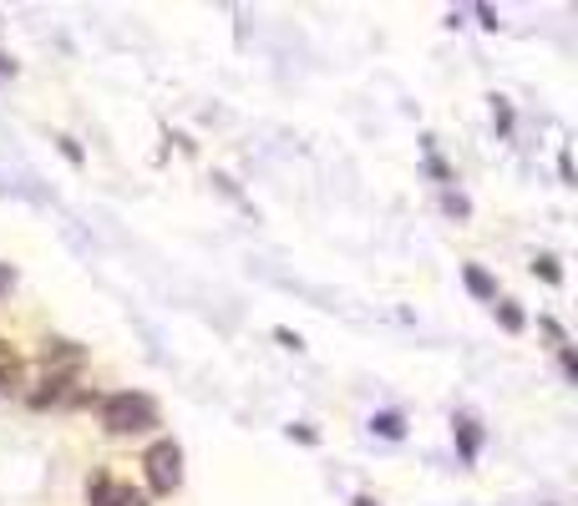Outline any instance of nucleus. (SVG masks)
Masks as SVG:
<instances>
[{"label":"nucleus","mask_w":578,"mask_h":506,"mask_svg":"<svg viewBox=\"0 0 578 506\" xmlns=\"http://www.w3.org/2000/svg\"><path fill=\"white\" fill-rule=\"evenodd\" d=\"M102 431L107 435H148L163 425V410L158 400L143 391H118V395H102Z\"/></svg>","instance_id":"f257e3e1"},{"label":"nucleus","mask_w":578,"mask_h":506,"mask_svg":"<svg viewBox=\"0 0 578 506\" xmlns=\"http://www.w3.org/2000/svg\"><path fill=\"white\" fill-rule=\"evenodd\" d=\"M143 471H148V496H173L183 486V451L179 441H152L148 456H143Z\"/></svg>","instance_id":"f03ea898"},{"label":"nucleus","mask_w":578,"mask_h":506,"mask_svg":"<svg viewBox=\"0 0 578 506\" xmlns=\"http://www.w3.org/2000/svg\"><path fill=\"white\" fill-rule=\"evenodd\" d=\"M87 502L91 506H148L152 496L143 492V486H127V481H112L107 471H97V477L87 481Z\"/></svg>","instance_id":"7ed1b4c3"},{"label":"nucleus","mask_w":578,"mask_h":506,"mask_svg":"<svg viewBox=\"0 0 578 506\" xmlns=\"http://www.w3.org/2000/svg\"><path fill=\"white\" fill-rule=\"evenodd\" d=\"M87 360V349L76 345V340H46L41 345V370L46 375H76Z\"/></svg>","instance_id":"20e7f679"},{"label":"nucleus","mask_w":578,"mask_h":506,"mask_svg":"<svg viewBox=\"0 0 578 506\" xmlns=\"http://www.w3.org/2000/svg\"><path fill=\"white\" fill-rule=\"evenodd\" d=\"M26 391V360L15 355L11 340H0V395H21Z\"/></svg>","instance_id":"39448f33"},{"label":"nucleus","mask_w":578,"mask_h":506,"mask_svg":"<svg viewBox=\"0 0 578 506\" xmlns=\"http://www.w3.org/2000/svg\"><path fill=\"white\" fill-rule=\"evenodd\" d=\"M462 279H467V289H472L477 299H497V284H492V279L477 269V263H467V274H462Z\"/></svg>","instance_id":"423d86ee"},{"label":"nucleus","mask_w":578,"mask_h":506,"mask_svg":"<svg viewBox=\"0 0 578 506\" xmlns=\"http://www.w3.org/2000/svg\"><path fill=\"white\" fill-rule=\"evenodd\" d=\"M457 435H462V456L472 461V456H477V446H482V435H477V425H472V420H457Z\"/></svg>","instance_id":"0eeeda50"},{"label":"nucleus","mask_w":578,"mask_h":506,"mask_svg":"<svg viewBox=\"0 0 578 506\" xmlns=\"http://www.w3.org/2000/svg\"><path fill=\"white\" fill-rule=\"evenodd\" d=\"M371 425L385 435V441H401V431H406V425H401V416H396V410H385V416H376Z\"/></svg>","instance_id":"6e6552de"},{"label":"nucleus","mask_w":578,"mask_h":506,"mask_svg":"<svg viewBox=\"0 0 578 506\" xmlns=\"http://www.w3.org/2000/svg\"><path fill=\"white\" fill-rule=\"evenodd\" d=\"M533 269H538L543 279H549V284H564V274H558V259H538Z\"/></svg>","instance_id":"1a4fd4ad"},{"label":"nucleus","mask_w":578,"mask_h":506,"mask_svg":"<svg viewBox=\"0 0 578 506\" xmlns=\"http://www.w3.org/2000/svg\"><path fill=\"white\" fill-rule=\"evenodd\" d=\"M497 314H503V324H507V330H522V314H518V309H513V304H503Z\"/></svg>","instance_id":"9d476101"},{"label":"nucleus","mask_w":578,"mask_h":506,"mask_svg":"<svg viewBox=\"0 0 578 506\" xmlns=\"http://www.w3.org/2000/svg\"><path fill=\"white\" fill-rule=\"evenodd\" d=\"M11 284H15V269H11V263H0V299L11 294Z\"/></svg>","instance_id":"9b49d317"},{"label":"nucleus","mask_w":578,"mask_h":506,"mask_svg":"<svg viewBox=\"0 0 578 506\" xmlns=\"http://www.w3.org/2000/svg\"><path fill=\"white\" fill-rule=\"evenodd\" d=\"M356 506H376V502H371V496H360V502H356Z\"/></svg>","instance_id":"f8f14e48"}]
</instances>
